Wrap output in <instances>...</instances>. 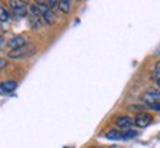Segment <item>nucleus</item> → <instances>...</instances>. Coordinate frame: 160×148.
<instances>
[{
	"instance_id": "10",
	"label": "nucleus",
	"mask_w": 160,
	"mask_h": 148,
	"mask_svg": "<svg viewBox=\"0 0 160 148\" xmlns=\"http://www.w3.org/2000/svg\"><path fill=\"white\" fill-rule=\"evenodd\" d=\"M58 7H59L60 12L68 13L69 10H71V3H69L68 0H60V2H58Z\"/></svg>"
},
{
	"instance_id": "1",
	"label": "nucleus",
	"mask_w": 160,
	"mask_h": 148,
	"mask_svg": "<svg viewBox=\"0 0 160 148\" xmlns=\"http://www.w3.org/2000/svg\"><path fill=\"white\" fill-rule=\"evenodd\" d=\"M138 132L137 131H116V129H112L106 132V138L107 139H115V141H125V139H132L135 138Z\"/></svg>"
},
{
	"instance_id": "2",
	"label": "nucleus",
	"mask_w": 160,
	"mask_h": 148,
	"mask_svg": "<svg viewBox=\"0 0 160 148\" xmlns=\"http://www.w3.org/2000/svg\"><path fill=\"white\" fill-rule=\"evenodd\" d=\"M10 9H12V15L15 18H25L28 16V6L25 5L24 2H19V0H12L9 2Z\"/></svg>"
},
{
	"instance_id": "8",
	"label": "nucleus",
	"mask_w": 160,
	"mask_h": 148,
	"mask_svg": "<svg viewBox=\"0 0 160 148\" xmlns=\"http://www.w3.org/2000/svg\"><path fill=\"white\" fill-rule=\"evenodd\" d=\"M27 46V40L22 37V35H16V37H12V38L8 41V47L10 48V52L13 50H18V48Z\"/></svg>"
},
{
	"instance_id": "4",
	"label": "nucleus",
	"mask_w": 160,
	"mask_h": 148,
	"mask_svg": "<svg viewBox=\"0 0 160 148\" xmlns=\"http://www.w3.org/2000/svg\"><path fill=\"white\" fill-rule=\"evenodd\" d=\"M35 53V47L31 46V44H27L24 47L18 48V50H13V52L9 53V57L10 59H24V57H29Z\"/></svg>"
},
{
	"instance_id": "7",
	"label": "nucleus",
	"mask_w": 160,
	"mask_h": 148,
	"mask_svg": "<svg viewBox=\"0 0 160 148\" xmlns=\"http://www.w3.org/2000/svg\"><path fill=\"white\" fill-rule=\"evenodd\" d=\"M151 120H153L151 115H148V113H140V115L135 116L134 125L138 126V128H146V126H148L151 123Z\"/></svg>"
},
{
	"instance_id": "14",
	"label": "nucleus",
	"mask_w": 160,
	"mask_h": 148,
	"mask_svg": "<svg viewBox=\"0 0 160 148\" xmlns=\"http://www.w3.org/2000/svg\"><path fill=\"white\" fill-rule=\"evenodd\" d=\"M159 88H160V84H159Z\"/></svg>"
},
{
	"instance_id": "12",
	"label": "nucleus",
	"mask_w": 160,
	"mask_h": 148,
	"mask_svg": "<svg viewBox=\"0 0 160 148\" xmlns=\"http://www.w3.org/2000/svg\"><path fill=\"white\" fill-rule=\"evenodd\" d=\"M8 19H9V13H8V10H6L3 6H0V21H2V22H6Z\"/></svg>"
},
{
	"instance_id": "6",
	"label": "nucleus",
	"mask_w": 160,
	"mask_h": 148,
	"mask_svg": "<svg viewBox=\"0 0 160 148\" xmlns=\"http://www.w3.org/2000/svg\"><path fill=\"white\" fill-rule=\"evenodd\" d=\"M115 125L119 131H129L131 126L134 125V119L129 116H119L115 119Z\"/></svg>"
},
{
	"instance_id": "11",
	"label": "nucleus",
	"mask_w": 160,
	"mask_h": 148,
	"mask_svg": "<svg viewBox=\"0 0 160 148\" xmlns=\"http://www.w3.org/2000/svg\"><path fill=\"white\" fill-rule=\"evenodd\" d=\"M151 78H153V81L160 84V62L156 63L154 69H153V73H151Z\"/></svg>"
},
{
	"instance_id": "3",
	"label": "nucleus",
	"mask_w": 160,
	"mask_h": 148,
	"mask_svg": "<svg viewBox=\"0 0 160 148\" xmlns=\"http://www.w3.org/2000/svg\"><path fill=\"white\" fill-rule=\"evenodd\" d=\"M37 6H38V9H40V13H41V19H43L46 24H54V21H56V15H54L53 10L47 6V3L37 2Z\"/></svg>"
},
{
	"instance_id": "9",
	"label": "nucleus",
	"mask_w": 160,
	"mask_h": 148,
	"mask_svg": "<svg viewBox=\"0 0 160 148\" xmlns=\"http://www.w3.org/2000/svg\"><path fill=\"white\" fill-rule=\"evenodd\" d=\"M16 81H3L0 82V94H10L16 90Z\"/></svg>"
},
{
	"instance_id": "13",
	"label": "nucleus",
	"mask_w": 160,
	"mask_h": 148,
	"mask_svg": "<svg viewBox=\"0 0 160 148\" xmlns=\"http://www.w3.org/2000/svg\"><path fill=\"white\" fill-rule=\"evenodd\" d=\"M3 65H5V62H3V60H0V66H3Z\"/></svg>"
},
{
	"instance_id": "5",
	"label": "nucleus",
	"mask_w": 160,
	"mask_h": 148,
	"mask_svg": "<svg viewBox=\"0 0 160 148\" xmlns=\"http://www.w3.org/2000/svg\"><path fill=\"white\" fill-rule=\"evenodd\" d=\"M141 100L142 103H146L148 107L150 106H154L160 101V90H148L146 91L142 96H141Z\"/></svg>"
}]
</instances>
